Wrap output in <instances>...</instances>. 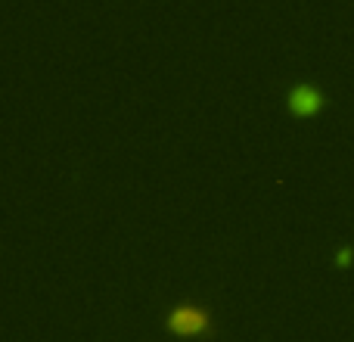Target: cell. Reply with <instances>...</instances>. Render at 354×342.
Here are the masks:
<instances>
[{"label":"cell","instance_id":"cell-1","mask_svg":"<svg viewBox=\"0 0 354 342\" xmlns=\"http://www.w3.org/2000/svg\"><path fill=\"white\" fill-rule=\"evenodd\" d=\"M165 333L177 339H214L218 336V324H214V314L208 312V305L183 302V305L168 308Z\"/></svg>","mask_w":354,"mask_h":342},{"label":"cell","instance_id":"cell-2","mask_svg":"<svg viewBox=\"0 0 354 342\" xmlns=\"http://www.w3.org/2000/svg\"><path fill=\"white\" fill-rule=\"evenodd\" d=\"M320 109H324V97H320L317 87L299 84V87H292V91H289V112H292V116L311 118V116H317Z\"/></svg>","mask_w":354,"mask_h":342}]
</instances>
